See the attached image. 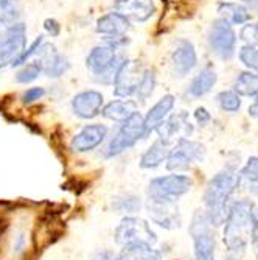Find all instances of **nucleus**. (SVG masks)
Segmentation results:
<instances>
[{"instance_id": "37", "label": "nucleus", "mask_w": 258, "mask_h": 260, "mask_svg": "<svg viewBox=\"0 0 258 260\" xmlns=\"http://www.w3.org/2000/svg\"><path fill=\"white\" fill-rule=\"evenodd\" d=\"M25 249H27V234L19 232L14 237V242H13V252L22 254V252H25Z\"/></svg>"}, {"instance_id": "9", "label": "nucleus", "mask_w": 258, "mask_h": 260, "mask_svg": "<svg viewBox=\"0 0 258 260\" xmlns=\"http://www.w3.org/2000/svg\"><path fill=\"white\" fill-rule=\"evenodd\" d=\"M193 187V179L189 175L170 173L165 176L153 178L148 184V198H165L177 201L180 197L187 195Z\"/></svg>"}, {"instance_id": "17", "label": "nucleus", "mask_w": 258, "mask_h": 260, "mask_svg": "<svg viewBox=\"0 0 258 260\" xmlns=\"http://www.w3.org/2000/svg\"><path fill=\"white\" fill-rule=\"evenodd\" d=\"M36 56H39V61L42 64V74H45L50 78H59L70 69V62L67 56L61 55L56 50V47L52 44L44 42Z\"/></svg>"}, {"instance_id": "24", "label": "nucleus", "mask_w": 258, "mask_h": 260, "mask_svg": "<svg viewBox=\"0 0 258 260\" xmlns=\"http://www.w3.org/2000/svg\"><path fill=\"white\" fill-rule=\"evenodd\" d=\"M216 10L221 19L227 20L230 25H244L252 19V14L247 11V8L238 2H219Z\"/></svg>"}, {"instance_id": "11", "label": "nucleus", "mask_w": 258, "mask_h": 260, "mask_svg": "<svg viewBox=\"0 0 258 260\" xmlns=\"http://www.w3.org/2000/svg\"><path fill=\"white\" fill-rule=\"evenodd\" d=\"M145 207L151 221L159 228L167 231H174L180 228L182 218L177 201L165 198H148Z\"/></svg>"}, {"instance_id": "30", "label": "nucleus", "mask_w": 258, "mask_h": 260, "mask_svg": "<svg viewBox=\"0 0 258 260\" xmlns=\"http://www.w3.org/2000/svg\"><path fill=\"white\" fill-rule=\"evenodd\" d=\"M142 207H143L142 200L134 193H123L112 201V209L117 212V214H126V215L137 214Z\"/></svg>"}, {"instance_id": "5", "label": "nucleus", "mask_w": 258, "mask_h": 260, "mask_svg": "<svg viewBox=\"0 0 258 260\" xmlns=\"http://www.w3.org/2000/svg\"><path fill=\"white\" fill-rule=\"evenodd\" d=\"M190 235L193 240L195 260H216V239L213 226L208 223L204 209L193 212L190 223Z\"/></svg>"}, {"instance_id": "40", "label": "nucleus", "mask_w": 258, "mask_h": 260, "mask_svg": "<svg viewBox=\"0 0 258 260\" xmlns=\"http://www.w3.org/2000/svg\"><path fill=\"white\" fill-rule=\"evenodd\" d=\"M195 120L199 126H207L210 122H212V114L201 106L195 111Z\"/></svg>"}, {"instance_id": "23", "label": "nucleus", "mask_w": 258, "mask_h": 260, "mask_svg": "<svg viewBox=\"0 0 258 260\" xmlns=\"http://www.w3.org/2000/svg\"><path fill=\"white\" fill-rule=\"evenodd\" d=\"M137 111V102L129 99H120V100H112L106 106L101 108V115L107 120L122 123L128 117Z\"/></svg>"}, {"instance_id": "39", "label": "nucleus", "mask_w": 258, "mask_h": 260, "mask_svg": "<svg viewBox=\"0 0 258 260\" xmlns=\"http://www.w3.org/2000/svg\"><path fill=\"white\" fill-rule=\"evenodd\" d=\"M44 28H45L47 35L52 36V38H58L61 35V25H59V22L55 19H45Z\"/></svg>"}, {"instance_id": "6", "label": "nucleus", "mask_w": 258, "mask_h": 260, "mask_svg": "<svg viewBox=\"0 0 258 260\" xmlns=\"http://www.w3.org/2000/svg\"><path fill=\"white\" fill-rule=\"evenodd\" d=\"M207 156L205 147L201 142L192 140L189 137H180L174 142L167 157V169L168 172L179 173L190 170L195 164L204 162Z\"/></svg>"}, {"instance_id": "41", "label": "nucleus", "mask_w": 258, "mask_h": 260, "mask_svg": "<svg viewBox=\"0 0 258 260\" xmlns=\"http://www.w3.org/2000/svg\"><path fill=\"white\" fill-rule=\"evenodd\" d=\"M93 260H120L119 258V254H115V252H112V251H100V252H97L95 254V258Z\"/></svg>"}, {"instance_id": "19", "label": "nucleus", "mask_w": 258, "mask_h": 260, "mask_svg": "<svg viewBox=\"0 0 258 260\" xmlns=\"http://www.w3.org/2000/svg\"><path fill=\"white\" fill-rule=\"evenodd\" d=\"M95 30L98 35L104 38H114V36H125L131 30V20H128L123 14L117 13L115 10L110 13H106L97 20Z\"/></svg>"}, {"instance_id": "16", "label": "nucleus", "mask_w": 258, "mask_h": 260, "mask_svg": "<svg viewBox=\"0 0 258 260\" xmlns=\"http://www.w3.org/2000/svg\"><path fill=\"white\" fill-rule=\"evenodd\" d=\"M173 74L177 78H185L198 66V53L189 39H179L171 53Z\"/></svg>"}, {"instance_id": "33", "label": "nucleus", "mask_w": 258, "mask_h": 260, "mask_svg": "<svg viewBox=\"0 0 258 260\" xmlns=\"http://www.w3.org/2000/svg\"><path fill=\"white\" fill-rule=\"evenodd\" d=\"M240 61L243 62L244 67H247L250 72L258 74V49L252 45H243L238 53Z\"/></svg>"}, {"instance_id": "32", "label": "nucleus", "mask_w": 258, "mask_h": 260, "mask_svg": "<svg viewBox=\"0 0 258 260\" xmlns=\"http://www.w3.org/2000/svg\"><path fill=\"white\" fill-rule=\"evenodd\" d=\"M41 74H42V64H41V61H39V59L31 61V62H28V64H23V67L17 72V75H16V83H20V84L31 83V81H34Z\"/></svg>"}, {"instance_id": "14", "label": "nucleus", "mask_w": 258, "mask_h": 260, "mask_svg": "<svg viewBox=\"0 0 258 260\" xmlns=\"http://www.w3.org/2000/svg\"><path fill=\"white\" fill-rule=\"evenodd\" d=\"M154 131L157 133L159 139L167 140L168 144L180 139V137H190L193 134V125L189 120V114L185 111L170 114L165 120H162Z\"/></svg>"}, {"instance_id": "21", "label": "nucleus", "mask_w": 258, "mask_h": 260, "mask_svg": "<svg viewBox=\"0 0 258 260\" xmlns=\"http://www.w3.org/2000/svg\"><path fill=\"white\" fill-rule=\"evenodd\" d=\"M218 83V75L213 69L205 67L201 72H198V75H195L189 84V89H187V95L190 99H202L207 93L212 92V89L215 87V84Z\"/></svg>"}, {"instance_id": "8", "label": "nucleus", "mask_w": 258, "mask_h": 260, "mask_svg": "<svg viewBox=\"0 0 258 260\" xmlns=\"http://www.w3.org/2000/svg\"><path fill=\"white\" fill-rule=\"evenodd\" d=\"M208 49L215 56H218L223 61H230L235 56L238 36L233 30V27L224 19H215L210 25L208 35H207Z\"/></svg>"}, {"instance_id": "18", "label": "nucleus", "mask_w": 258, "mask_h": 260, "mask_svg": "<svg viewBox=\"0 0 258 260\" xmlns=\"http://www.w3.org/2000/svg\"><path fill=\"white\" fill-rule=\"evenodd\" d=\"M114 10L128 20L143 23L156 13V4L154 0H115Z\"/></svg>"}, {"instance_id": "26", "label": "nucleus", "mask_w": 258, "mask_h": 260, "mask_svg": "<svg viewBox=\"0 0 258 260\" xmlns=\"http://www.w3.org/2000/svg\"><path fill=\"white\" fill-rule=\"evenodd\" d=\"M240 173V185L243 184L247 190L258 197V156H250Z\"/></svg>"}, {"instance_id": "35", "label": "nucleus", "mask_w": 258, "mask_h": 260, "mask_svg": "<svg viewBox=\"0 0 258 260\" xmlns=\"http://www.w3.org/2000/svg\"><path fill=\"white\" fill-rule=\"evenodd\" d=\"M44 44V36H39V38H36V41L28 47V49H25L22 52V55L17 58V59H14V62L11 64L13 67H17V66H23V64H27V61L31 58V56H34V55H38V52H39V49H41V45Z\"/></svg>"}, {"instance_id": "3", "label": "nucleus", "mask_w": 258, "mask_h": 260, "mask_svg": "<svg viewBox=\"0 0 258 260\" xmlns=\"http://www.w3.org/2000/svg\"><path fill=\"white\" fill-rule=\"evenodd\" d=\"M151 136L150 128L146 126L145 115L138 111L132 112L126 120L120 123V128L117 129L114 137L109 140V144L104 148V157H117L126 150L134 148L140 140H143Z\"/></svg>"}, {"instance_id": "31", "label": "nucleus", "mask_w": 258, "mask_h": 260, "mask_svg": "<svg viewBox=\"0 0 258 260\" xmlns=\"http://www.w3.org/2000/svg\"><path fill=\"white\" fill-rule=\"evenodd\" d=\"M216 103L219 105V108L224 112H230V114H235L241 109V97L235 90H221L218 95H216Z\"/></svg>"}, {"instance_id": "7", "label": "nucleus", "mask_w": 258, "mask_h": 260, "mask_svg": "<svg viewBox=\"0 0 258 260\" xmlns=\"http://www.w3.org/2000/svg\"><path fill=\"white\" fill-rule=\"evenodd\" d=\"M114 239L119 246H129L135 243H146L153 245L157 242V235L151 229L146 220L126 215L122 218V221L117 224L114 231Z\"/></svg>"}, {"instance_id": "36", "label": "nucleus", "mask_w": 258, "mask_h": 260, "mask_svg": "<svg viewBox=\"0 0 258 260\" xmlns=\"http://www.w3.org/2000/svg\"><path fill=\"white\" fill-rule=\"evenodd\" d=\"M45 97V89L44 87H30L28 90L23 92V95H22V102L25 103V105H31L34 102H39L41 99Z\"/></svg>"}, {"instance_id": "34", "label": "nucleus", "mask_w": 258, "mask_h": 260, "mask_svg": "<svg viewBox=\"0 0 258 260\" xmlns=\"http://www.w3.org/2000/svg\"><path fill=\"white\" fill-rule=\"evenodd\" d=\"M240 39L246 44V45H252V47H258V22L255 23H244L240 30Z\"/></svg>"}, {"instance_id": "38", "label": "nucleus", "mask_w": 258, "mask_h": 260, "mask_svg": "<svg viewBox=\"0 0 258 260\" xmlns=\"http://www.w3.org/2000/svg\"><path fill=\"white\" fill-rule=\"evenodd\" d=\"M250 245L255 254V258L258 260V207H255V217H253V228L250 235Z\"/></svg>"}, {"instance_id": "25", "label": "nucleus", "mask_w": 258, "mask_h": 260, "mask_svg": "<svg viewBox=\"0 0 258 260\" xmlns=\"http://www.w3.org/2000/svg\"><path fill=\"white\" fill-rule=\"evenodd\" d=\"M120 260H163L162 251L156 249L153 245L135 243L129 246H123L120 254Z\"/></svg>"}, {"instance_id": "15", "label": "nucleus", "mask_w": 258, "mask_h": 260, "mask_svg": "<svg viewBox=\"0 0 258 260\" xmlns=\"http://www.w3.org/2000/svg\"><path fill=\"white\" fill-rule=\"evenodd\" d=\"M104 105L103 93L95 89H87L78 92L72 99V112L83 120H92L101 114V108Z\"/></svg>"}, {"instance_id": "42", "label": "nucleus", "mask_w": 258, "mask_h": 260, "mask_svg": "<svg viewBox=\"0 0 258 260\" xmlns=\"http://www.w3.org/2000/svg\"><path fill=\"white\" fill-rule=\"evenodd\" d=\"M241 4L247 8L249 13L258 14V0H241Z\"/></svg>"}, {"instance_id": "2", "label": "nucleus", "mask_w": 258, "mask_h": 260, "mask_svg": "<svg viewBox=\"0 0 258 260\" xmlns=\"http://www.w3.org/2000/svg\"><path fill=\"white\" fill-rule=\"evenodd\" d=\"M240 187V173L235 167H226L218 172L205 185L204 212L208 223L213 228L224 224L232 198Z\"/></svg>"}, {"instance_id": "12", "label": "nucleus", "mask_w": 258, "mask_h": 260, "mask_svg": "<svg viewBox=\"0 0 258 260\" xmlns=\"http://www.w3.org/2000/svg\"><path fill=\"white\" fill-rule=\"evenodd\" d=\"M142 62L137 59H125L114 80V95L119 99H131L135 95L137 86L143 74Z\"/></svg>"}, {"instance_id": "1", "label": "nucleus", "mask_w": 258, "mask_h": 260, "mask_svg": "<svg viewBox=\"0 0 258 260\" xmlns=\"http://www.w3.org/2000/svg\"><path fill=\"white\" fill-rule=\"evenodd\" d=\"M253 217V201L244 198L232 203L223 231V242L227 248L226 260H243L250 243Z\"/></svg>"}, {"instance_id": "22", "label": "nucleus", "mask_w": 258, "mask_h": 260, "mask_svg": "<svg viewBox=\"0 0 258 260\" xmlns=\"http://www.w3.org/2000/svg\"><path fill=\"white\" fill-rule=\"evenodd\" d=\"M174 105H176V97L171 95V93H167V95H163L160 100H157V103L146 112L145 122L151 133L162 120H165L171 114V111L174 109Z\"/></svg>"}, {"instance_id": "44", "label": "nucleus", "mask_w": 258, "mask_h": 260, "mask_svg": "<svg viewBox=\"0 0 258 260\" xmlns=\"http://www.w3.org/2000/svg\"><path fill=\"white\" fill-rule=\"evenodd\" d=\"M255 105H258V93L255 95Z\"/></svg>"}, {"instance_id": "13", "label": "nucleus", "mask_w": 258, "mask_h": 260, "mask_svg": "<svg viewBox=\"0 0 258 260\" xmlns=\"http://www.w3.org/2000/svg\"><path fill=\"white\" fill-rule=\"evenodd\" d=\"M109 136V128L101 123L83 126L70 140V150L73 153H89L104 144Z\"/></svg>"}, {"instance_id": "28", "label": "nucleus", "mask_w": 258, "mask_h": 260, "mask_svg": "<svg viewBox=\"0 0 258 260\" xmlns=\"http://www.w3.org/2000/svg\"><path fill=\"white\" fill-rule=\"evenodd\" d=\"M22 16L20 0H0V27L7 28L19 22Z\"/></svg>"}, {"instance_id": "4", "label": "nucleus", "mask_w": 258, "mask_h": 260, "mask_svg": "<svg viewBox=\"0 0 258 260\" xmlns=\"http://www.w3.org/2000/svg\"><path fill=\"white\" fill-rule=\"evenodd\" d=\"M126 58L122 52L103 44L97 45L89 52L86 58V67L92 72L93 80L104 86H112L115 75Z\"/></svg>"}, {"instance_id": "20", "label": "nucleus", "mask_w": 258, "mask_h": 260, "mask_svg": "<svg viewBox=\"0 0 258 260\" xmlns=\"http://www.w3.org/2000/svg\"><path fill=\"white\" fill-rule=\"evenodd\" d=\"M171 150V144H168L167 140L157 139L153 144L145 150V153L140 156L138 165L143 170H154L167 160L168 153Z\"/></svg>"}, {"instance_id": "27", "label": "nucleus", "mask_w": 258, "mask_h": 260, "mask_svg": "<svg viewBox=\"0 0 258 260\" xmlns=\"http://www.w3.org/2000/svg\"><path fill=\"white\" fill-rule=\"evenodd\" d=\"M233 90L240 97H255L258 93V74L250 72V70L240 72L233 83Z\"/></svg>"}, {"instance_id": "10", "label": "nucleus", "mask_w": 258, "mask_h": 260, "mask_svg": "<svg viewBox=\"0 0 258 260\" xmlns=\"http://www.w3.org/2000/svg\"><path fill=\"white\" fill-rule=\"evenodd\" d=\"M27 44V27L23 22H16L7 27L0 36V69L11 66L22 52L25 50Z\"/></svg>"}, {"instance_id": "43", "label": "nucleus", "mask_w": 258, "mask_h": 260, "mask_svg": "<svg viewBox=\"0 0 258 260\" xmlns=\"http://www.w3.org/2000/svg\"><path fill=\"white\" fill-rule=\"evenodd\" d=\"M249 115L252 117L253 120H256V122H258V105H255V103H253V105L249 108Z\"/></svg>"}, {"instance_id": "29", "label": "nucleus", "mask_w": 258, "mask_h": 260, "mask_svg": "<svg viewBox=\"0 0 258 260\" xmlns=\"http://www.w3.org/2000/svg\"><path fill=\"white\" fill-rule=\"evenodd\" d=\"M157 86V74L154 69H145L142 78H140V83L137 86V92H135V99L140 103H145L148 99H151V95L156 90Z\"/></svg>"}]
</instances>
